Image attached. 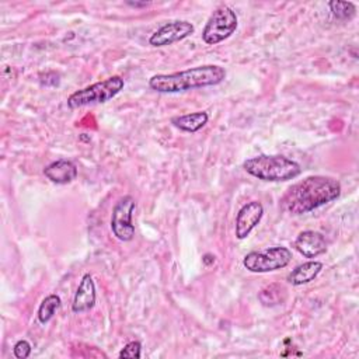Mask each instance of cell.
Wrapping results in <instances>:
<instances>
[{"label":"cell","instance_id":"1","mask_svg":"<svg viewBox=\"0 0 359 359\" xmlns=\"http://www.w3.org/2000/svg\"><path fill=\"white\" fill-rule=\"evenodd\" d=\"M341 195L338 180L310 175L290 185L280 198V206L290 215H304L335 201Z\"/></svg>","mask_w":359,"mask_h":359},{"label":"cell","instance_id":"2","mask_svg":"<svg viewBox=\"0 0 359 359\" xmlns=\"http://www.w3.org/2000/svg\"><path fill=\"white\" fill-rule=\"evenodd\" d=\"M226 79V69L217 65H202L170 74H154L149 87L157 93L171 94L194 88L217 86Z\"/></svg>","mask_w":359,"mask_h":359},{"label":"cell","instance_id":"3","mask_svg":"<svg viewBox=\"0 0 359 359\" xmlns=\"http://www.w3.org/2000/svg\"><path fill=\"white\" fill-rule=\"evenodd\" d=\"M243 168L250 175L268 182L289 181L302 172V167L297 161L282 154H259L247 158L243 163Z\"/></svg>","mask_w":359,"mask_h":359},{"label":"cell","instance_id":"4","mask_svg":"<svg viewBox=\"0 0 359 359\" xmlns=\"http://www.w3.org/2000/svg\"><path fill=\"white\" fill-rule=\"evenodd\" d=\"M123 86L125 81L121 76H111L70 94L67 97V107L76 109L93 104H104L119 94L121 90H123Z\"/></svg>","mask_w":359,"mask_h":359},{"label":"cell","instance_id":"5","mask_svg":"<svg viewBox=\"0 0 359 359\" xmlns=\"http://www.w3.org/2000/svg\"><path fill=\"white\" fill-rule=\"evenodd\" d=\"M237 25L238 18L236 11L229 6H220L210 14L209 20L206 21L202 31V39L208 45L220 43L234 34Z\"/></svg>","mask_w":359,"mask_h":359},{"label":"cell","instance_id":"6","mask_svg":"<svg viewBox=\"0 0 359 359\" xmlns=\"http://www.w3.org/2000/svg\"><path fill=\"white\" fill-rule=\"evenodd\" d=\"M292 261V251L286 247L276 245L264 251H251L244 255L243 265L247 271L255 273L272 272L282 269Z\"/></svg>","mask_w":359,"mask_h":359},{"label":"cell","instance_id":"7","mask_svg":"<svg viewBox=\"0 0 359 359\" xmlns=\"http://www.w3.org/2000/svg\"><path fill=\"white\" fill-rule=\"evenodd\" d=\"M136 210V201L130 196H122L114 205L111 215V230L121 241H130L135 236V224L132 222Z\"/></svg>","mask_w":359,"mask_h":359},{"label":"cell","instance_id":"8","mask_svg":"<svg viewBox=\"0 0 359 359\" xmlns=\"http://www.w3.org/2000/svg\"><path fill=\"white\" fill-rule=\"evenodd\" d=\"M194 31H195V27L189 21H185V20L168 21L150 35L149 43L156 48L172 45L189 36L191 34H194Z\"/></svg>","mask_w":359,"mask_h":359},{"label":"cell","instance_id":"9","mask_svg":"<svg viewBox=\"0 0 359 359\" xmlns=\"http://www.w3.org/2000/svg\"><path fill=\"white\" fill-rule=\"evenodd\" d=\"M262 216L264 206L259 201H251L243 205L236 216V237L238 240L247 238L254 227L261 222Z\"/></svg>","mask_w":359,"mask_h":359},{"label":"cell","instance_id":"10","mask_svg":"<svg viewBox=\"0 0 359 359\" xmlns=\"http://www.w3.org/2000/svg\"><path fill=\"white\" fill-rule=\"evenodd\" d=\"M294 248L304 258H316L327 251L325 237L314 230L300 231L294 240Z\"/></svg>","mask_w":359,"mask_h":359},{"label":"cell","instance_id":"11","mask_svg":"<svg viewBox=\"0 0 359 359\" xmlns=\"http://www.w3.org/2000/svg\"><path fill=\"white\" fill-rule=\"evenodd\" d=\"M95 297H97V293H95V283L93 280V276L90 273H84L73 297V303H72L73 313L80 314L91 310L95 304Z\"/></svg>","mask_w":359,"mask_h":359},{"label":"cell","instance_id":"12","mask_svg":"<svg viewBox=\"0 0 359 359\" xmlns=\"http://www.w3.org/2000/svg\"><path fill=\"white\" fill-rule=\"evenodd\" d=\"M45 177L59 185H66L70 184L72 181L76 180L77 177V167L73 161L66 160V158H59L56 161H52L43 168Z\"/></svg>","mask_w":359,"mask_h":359},{"label":"cell","instance_id":"13","mask_svg":"<svg viewBox=\"0 0 359 359\" xmlns=\"http://www.w3.org/2000/svg\"><path fill=\"white\" fill-rule=\"evenodd\" d=\"M323 264L320 261H307L300 265H297L289 275L287 282L293 286H300L304 283H309L317 278V275L321 272Z\"/></svg>","mask_w":359,"mask_h":359},{"label":"cell","instance_id":"14","mask_svg":"<svg viewBox=\"0 0 359 359\" xmlns=\"http://www.w3.org/2000/svg\"><path fill=\"white\" fill-rule=\"evenodd\" d=\"M208 121H209V115L205 111H196V112L177 115L171 118V123L175 128L188 133H195L201 130L208 123Z\"/></svg>","mask_w":359,"mask_h":359},{"label":"cell","instance_id":"15","mask_svg":"<svg viewBox=\"0 0 359 359\" xmlns=\"http://www.w3.org/2000/svg\"><path fill=\"white\" fill-rule=\"evenodd\" d=\"M259 302L266 306V307H272V306H278L282 304L286 299V290L282 285L279 283H271L268 286H265L259 294H258Z\"/></svg>","mask_w":359,"mask_h":359},{"label":"cell","instance_id":"16","mask_svg":"<svg viewBox=\"0 0 359 359\" xmlns=\"http://www.w3.org/2000/svg\"><path fill=\"white\" fill-rule=\"evenodd\" d=\"M62 304V300L57 294L52 293V294H48L39 304L38 307V320L41 324H48L52 317L55 316V311L60 307Z\"/></svg>","mask_w":359,"mask_h":359},{"label":"cell","instance_id":"17","mask_svg":"<svg viewBox=\"0 0 359 359\" xmlns=\"http://www.w3.org/2000/svg\"><path fill=\"white\" fill-rule=\"evenodd\" d=\"M328 7L332 15L338 20L346 21L355 17L356 6L352 1H341V0H331L328 1Z\"/></svg>","mask_w":359,"mask_h":359},{"label":"cell","instance_id":"18","mask_svg":"<svg viewBox=\"0 0 359 359\" xmlns=\"http://www.w3.org/2000/svg\"><path fill=\"white\" fill-rule=\"evenodd\" d=\"M142 356V344L139 341H130L128 342L122 351L119 352L121 359H139Z\"/></svg>","mask_w":359,"mask_h":359},{"label":"cell","instance_id":"19","mask_svg":"<svg viewBox=\"0 0 359 359\" xmlns=\"http://www.w3.org/2000/svg\"><path fill=\"white\" fill-rule=\"evenodd\" d=\"M31 344L27 339H20L15 342V345L13 346V353L15 358L18 359H25L31 355Z\"/></svg>","mask_w":359,"mask_h":359},{"label":"cell","instance_id":"20","mask_svg":"<svg viewBox=\"0 0 359 359\" xmlns=\"http://www.w3.org/2000/svg\"><path fill=\"white\" fill-rule=\"evenodd\" d=\"M126 4L130 6V7H146V6H149L150 3H147V1H128Z\"/></svg>","mask_w":359,"mask_h":359}]
</instances>
